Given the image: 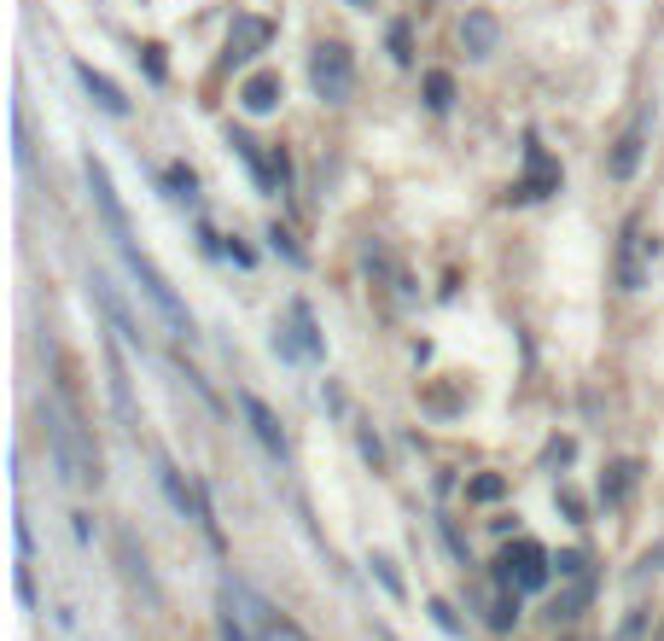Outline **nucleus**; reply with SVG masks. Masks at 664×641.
<instances>
[{
  "instance_id": "1",
  "label": "nucleus",
  "mask_w": 664,
  "mask_h": 641,
  "mask_svg": "<svg viewBox=\"0 0 664 641\" xmlns=\"http://www.w3.org/2000/svg\"><path fill=\"white\" fill-rule=\"evenodd\" d=\"M41 420H47V443H53V467L65 473V484H76V490H94L100 484V449H94V438L82 432V420L76 414H65L59 403L41 408Z\"/></svg>"
},
{
  "instance_id": "2",
  "label": "nucleus",
  "mask_w": 664,
  "mask_h": 641,
  "mask_svg": "<svg viewBox=\"0 0 664 641\" xmlns=\"http://www.w3.org/2000/svg\"><path fill=\"white\" fill-rule=\"evenodd\" d=\"M117 251H123V263H129V274L140 280L146 304H152V309H158V315L169 321V327H175V338H193V315H187V304L175 298V286L164 280V269H158V263H152V257H146L140 245H117Z\"/></svg>"
},
{
  "instance_id": "3",
  "label": "nucleus",
  "mask_w": 664,
  "mask_h": 641,
  "mask_svg": "<svg viewBox=\"0 0 664 641\" xmlns=\"http://www.w3.org/2000/svg\"><path fill=\"white\" fill-rule=\"evenodd\" d=\"M309 88L327 105H344L356 94V59H350L344 41H321V47L309 53Z\"/></svg>"
},
{
  "instance_id": "4",
  "label": "nucleus",
  "mask_w": 664,
  "mask_h": 641,
  "mask_svg": "<svg viewBox=\"0 0 664 641\" xmlns=\"http://www.w3.org/2000/svg\"><path fill=\"white\" fill-rule=\"evenodd\" d=\"M548 577H554V560H548V548L531 537H519V542H507L501 548V560H496V583H507V589H548Z\"/></svg>"
},
{
  "instance_id": "5",
  "label": "nucleus",
  "mask_w": 664,
  "mask_h": 641,
  "mask_svg": "<svg viewBox=\"0 0 664 641\" xmlns=\"http://www.w3.org/2000/svg\"><path fill=\"white\" fill-rule=\"evenodd\" d=\"M274 350H280V356H292V362H321V356H327L321 321H315V309L303 304V298L286 304V321L274 327Z\"/></svg>"
},
{
  "instance_id": "6",
  "label": "nucleus",
  "mask_w": 664,
  "mask_h": 641,
  "mask_svg": "<svg viewBox=\"0 0 664 641\" xmlns=\"http://www.w3.org/2000/svg\"><path fill=\"white\" fill-rule=\"evenodd\" d=\"M653 251H659V239H647V222L630 216V222H624V234H618V263H612V274H618V286H624V292H641V286H647V263H653Z\"/></svg>"
},
{
  "instance_id": "7",
  "label": "nucleus",
  "mask_w": 664,
  "mask_h": 641,
  "mask_svg": "<svg viewBox=\"0 0 664 641\" xmlns=\"http://www.w3.org/2000/svg\"><path fill=\"white\" fill-rule=\"evenodd\" d=\"M82 175H88V193H94V204H100L105 216V234L117 239V245H134V228H129V210H123V199H117V187H111V169L88 152L82 158Z\"/></svg>"
},
{
  "instance_id": "8",
  "label": "nucleus",
  "mask_w": 664,
  "mask_h": 641,
  "mask_svg": "<svg viewBox=\"0 0 664 641\" xmlns=\"http://www.w3.org/2000/svg\"><path fill=\"white\" fill-rule=\"evenodd\" d=\"M548 193H560V164L548 158V146L542 140H525V175H519V187L507 193V199H548Z\"/></svg>"
},
{
  "instance_id": "9",
  "label": "nucleus",
  "mask_w": 664,
  "mask_h": 641,
  "mask_svg": "<svg viewBox=\"0 0 664 641\" xmlns=\"http://www.w3.org/2000/svg\"><path fill=\"white\" fill-rule=\"evenodd\" d=\"M268 41H274V24L257 18V12H239L233 30H228V47H222V65H251Z\"/></svg>"
},
{
  "instance_id": "10",
  "label": "nucleus",
  "mask_w": 664,
  "mask_h": 641,
  "mask_svg": "<svg viewBox=\"0 0 664 641\" xmlns=\"http://www.w3.org/2000/svg\"><path fill=\"white\" fill-rule=\"evenodd\" d=\"M239 408H245V420H251L257 443H263L274 461H286V455H292V443H286V426H280V414H274L263 397H251V391H239Z\"/></svg>"
},
{
  "instance_id": "11",
  "label": "nucleus",
  "mask_w": 664,
  "mask_h": 641,
  "mask_svg": "<svg viewBox=\"0 0 664 641\" xmlns=\"http://www.w3.org/2000/svg\"><path fill=\"white\" fill-rule=\"evenodd\" d=\"M641 152H647V111H635L630 129L618 135L612 158H606V175H612V181H630L635 169H641Z\"/></svg>"
},
{
  "instance_id": "12",
  "label": "nucleus",
  "mask_w": 664,
  "mask_h": 641,
  "mask_svg": "<svg viewBox=\"0 0 664 641\" xmlns=\"http://www.w3.org/2000/svg\"><path fill=\"white\" fill-rule=\"evenodd\" d=\"M105 379H111V403H117L123 432H134V438H140V408H134V385H129V368H123L117 344H105Z\"/></svg>"
},
{
  "instance_id": "13",
  "label": "nucleus",
  "mask_w": 664,
  "mask_h": 641,
  "mask_svg": "<svg viewBox=\"0 0 664 641\" xmlns=\"http://www.w3.org/2000/svg\"><path fill=\"white\" fill-rule=\"evenodd\" d=\"M496 41H501V18H496V12H484V6H472V12L461 18L466 59H490V53H496Z\"/></svg>"
},
{
  "instance_id": "14",
  "label": "nucleus",
  "mask_w": 664,
  "mask_h": 641,
  "mask_svg": "<svg viewBox=\"0 0 664 641\" xmlns=\"http://www.w3.org/2000/svg\"><path fill=\"white\" fill-rule=\"evenodd\" d=\"M76 82H82V88L94 94V105H100L105 117H129V94H123V88H117V82H111L105 70H94L88 59H76Z\"/></svg>"
},
{
  "instance_id": "15",
  "label": "nucleus",
  "mask_w": 664,
  "mask_h": 641,
  "mask_svg": "<svg viewBox=\"0 0 664 641\" xmlns=\"http://www.w3.org/2000/svg\"><path fill=\"white\" fill-rule=\"evenodd\" d=\"M222 589H233V595H239V601L251 607V618L263 624V641H309V636H303V630H298V624H292V618H280V612H274V607H263V601H257V595H245L239 583H222Z\"/></svg>"
},
{
  "instance_id": "16",
  "label": "nucleus",
  "mask_w": 664,
  "mask_h": 641,
  "mask_svg": "<svg viewBox=\"0 0 664 641\" xmlns=\"http://www.w3.org/2000/svg\"><path fill=\"white\" fill-rule=\"evenodd\" d=\"M117 560H123V572H129V583L146 595V607H164V595H158V583H152V572H146V554L134 548L129 531H117Z\"/></svg>"
},
{
  "instance_id": "17",
  "label": "nucleus",
  "mask_w": 664,
  "mask_h": 641,
  "mask_svg": "<svg viewBox=\"0 0 664 641\" xmlns=\"http://www.w3.org/2000/svg\"><path fill=\"white\" fill-rule=\"evenodd\" d=\"M286 100V88H280V76L274 70H257V76H245V88H239V105L251 111V117H268L274 105Z\"/></svg>"
},
{
  "instance_id": "18",
  "label": "nucleus",
  "mask_w": 664,
  "mask_h": 641,
  "mask_svg": "<svg viewBox=\"0 0 664 641\" xmlns=\"http://www.w3.org/2000/svg\"><path fill=\"white\" fill-rule=\"evenodd\" d=\"M228 146L245 158V169L257 175V187H263V193H280V181H274V158H263V146L245 135V129H228Z\"/></svg>"
},
{
  "instance_id": "19",
  "label": "nucleus",
  "mask_w": 664,
  "mask_h": 641,
  "mask_svg": "<svg viewBox=\"0 0 664 641\" xmlns=\"http://www.w3.org/2000/svg\"><path fill=\"white\" fill-rule=\"evenodd\" d=\"M635 484H641V461H612V467L600 473V502H606V507H624Z\"/></svg>"
},
{
  "instance_id": "20",
  "label": "nucleus",
  "mask_w": 664,
  "mask_h": 641,
  "mask_svg": "<svg viewBox=\"0 0 664 641\" xmlns=\"http://www.w3.org/2000/svg\"><path fill=\"white\" fill-rule=\"evenodd\" d=\"M565 583H571V589H560V595H554V607H548V618H554V624H560V618H577V612L595 601V572L565 577Z\"/></svg>"
},
{
  "instance_id": "21",
  "label": "nucleus",
  "mask_w": 664,
  "mask_h": 641,
  "mask_svg": "<svg viewBox=\"0 0 664 641\" xmlns=\"http://www.w3.org/2000/svg\"><path fill=\"white\" fill-rule=\"evenodd\" d=\"M484 618H490V630H513L519 624V589L496 583V595L484 601Z\"/></svg>"
},
{
  "instance_id": "22",
  "label": "nucleus",
  "mask_w": 664,
  "mask_h": 641,
  "mask_svg": "<svg viewBox=\"0 0 664 641\" xmlns=\"http://www.w3.org/2000/svg\"><path fill=\"white\" fill-rule=\"evenodd\" d=\"M94 292H100V304H105V315H111V327L129 338V344H140V333H134V321H129V309H123V298H117L105 280H94Z\"/></svg>"
},
{
  "instance_id": "23",
  "label": "nucleus",
  "mask_w": 664,
  "mask_h": 641,
  "mask_svg": "<svg viewBox=\"0 0 664 641\" xmlns=\"http://www.w3.org/2000/svg\"><path fill=\"white\" fill-rule=\"evenodd\" d=\"M426 105H432V111H449V105H455V76H449V70H426Z\"/></svg>"
},
{
  "instance_id": "24",
  "label": "nucleus",
  "mask_w": 664,
  "mask_h": 641,
  "mask_svg": "<svg viewBox=\"0 0 664 641\" xmlns=\"http://www.w3.org/2000/svg\"><path fill=\"white\" fill-rule=\"evenodd\" d=\"M169 187H175V199H181V204L199 199V181H193V169H187V164H169Z\"/></svg>"
},
{
  "instance_id": "25",
  "label": "nucleus",
  "mask_w": 664,
  "mask_h": 641,
  "mask_svg": "<svg viewBox=\"0 0 664 641\" xmlns=\"http://www.w3.org/2000/svg\"><path fill=\"white\" fill-rule=\"evenodd\" d=\"M612 641H647V607L624 612V624H618V636H612Z\"/></svg>"
},
{
  "instance_id": "26",
  "label": "nucleus",
  "mask_w": 664,
  "mask_h": 641,
  "mask_svg": "<svg viewBox=\"0 0 664 641\" xmlns=\"http://www.w3.org/2000/svg\"><path fill=\"white\" fill-rule=\"evenodd\" d=\"M554 572H560V577H583V572H595V566H589V554H583V548H565L560 560H554Z\"/></svg>"
},
{
  "instance_id": "27",
  "label": "nucleus",
  "mask_w": 664,
  "mask_h": 641,
  "mask_svg": "<svg viewBox=\"0 0 664 641\" xmlns=\"http://www.w3.org/2000/svg\"><path fill=\"white\" fill-rule=\"evenodd\" d=\"M367 566H373V577H379V583H385V589H391V595H408V589H402V577H397V566H391V560H385V554H373V560H367Z\"/></svg>"
},
{
  "instance_id": "28",
  "label": "nucleus",
  "mask_w": 664,
  "mask_h": 641,
  "mask_svg": "<svg viewBox=\"0 0 664 641\" xmlns=\"http://www.w3.org/2000/svg\"><path fill=\"white\" fill-rule=\"evenodd\" d=\"M501 490H507V484H501L496 473H484V478H472V484H466V496H472V502H496Z\"/></svg>"
},
{
  "instance_id": "29",
  "label": "nucleus",
  "mask_w": 664,
  "mask_h": 641,
  "mask_svg": "<svg viewBox=\"0 0 664 641\" xmlns=\"http://www.w3.org/2000/svg\"><path fill=\"white\" fill-rule=\"evenodd\" d=\"M391 59H397V65H414V47H408V24H391Z\"/></svg>"
},
{
  "instance_id": "30",
  "label": "nucleus",
  "mask_w": 664,
  "mask_h": 641,
  "mask_svg": "<svg viewBox=\"0 0 664 641\" xmlns=\"http://www.w3.org/2000/svg\"><path fill=\"white\" fill-rule=\"evenodd\" d=\"M432 618H437V630H449V636H461V630H466L461 618H455V607H449V601H432Z\"/></svg>"
},
{
  "instance_id": "31",
  "label": "nucleus",
  "mask_w": 664,
  "mask_h": 641,
  "mask_svg": "<svg viewBox=\"0 0 664 641\" xmlns=\"http://www.w3.org/2000/svg\"><path fill=\"white\" fill-rule=\"evenodd\" d=\"M222 601H228V612H222V641H251L245 636V624L233 618V595H222Z\"/></svg>"
},
{
  "instance_id": "32",
  "label": "nucleus",
  "mask_w": 664,
  "mask_h": 641,
  "mask_svg": "<svg viewBox=\"0 0 664 641\" xmlns=\"http://www.w3.org/2000/svg\"><path fill=\"white\" fill-rule=\"evenodd\" d=\"M560 507H565V519H571V525H583V513H589V507H583V496H577V490H560Z\"/></svg>"
},
{
  "instance_id": "33",
  "label": "nucleus",
  "mask_w": 664,
  "mask_h": 641,
  "mask_svg": "<svg viewBox=\"0 0 664 641\" xmlns=\"http://www.w3.org/2000/svg\"><path fill=\"white\" fill-rule=\"evenodd\" d=\"M268 239H274V251H286L292 263H303V251H298V245H292V234H280V228H268Z\"/></svg>"
},
{
  "instance_id": "34",
  "label": "nucleus",
  "mask_w": 664,
  "mask_h": 641,
  "mask_svg": "<svg viewBox=\"0 0 664 641\" xmlns=\"http://www.w3.org/2000/svg\"><path fill=\"white\" fill-rule=\"evenodd\" d=\"M647 566H664V537H659V548H653V554H647Z\"/></svg>"
},
{
  "instance_id": "35",
  "label": "nucleus",
  "mask_w": 664,
  "mask_h": 641,
  "mask_svg": "<svg viewBox=\"0 0 664 641\" xmlns=\"http://www.w3.org/2000/svg\"><path fill=\"white\" fill-rule=\"evenodd\" d=\"M653 641H664V618H659V630H653Z\"/></svg>"
},
{
  "instance_id": "36",
  "label": "nucleus",
  "mask_w": 664,
  "mask_h": 641,
  "mask_svg": "<svg viewBox=\"0 0 664 641\" xmlns=\"http://www.w3.org/2000/svg\"><path fill=\"white\" fill-rule=\"evenodd\" d=\"M350 6H373V0H350Z\"/></svg>"
}]
</instances>
